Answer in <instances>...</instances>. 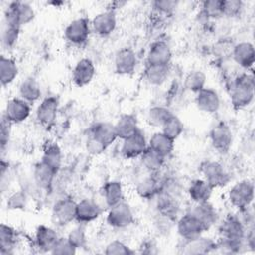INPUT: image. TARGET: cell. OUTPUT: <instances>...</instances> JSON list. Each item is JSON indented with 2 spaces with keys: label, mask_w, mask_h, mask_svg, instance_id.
<instances>
[{
  "label": "cell",
  "mask_w": 255,
  "mask_h": 255,
  "mask_svg": "<svg viewBox=\"0 0 255 255\" xmlns=\"http://www.w3.org/2000/svg\"><path fill=\"white\" fill-rule=\"evenodd\" d=\"M254 87V77L252 74H241L232 81L229 88V95L234 109H244L253 102Z\"/></svg>",
  "instance_id": "obj_1"
},
{
  "label": "cell",
  "mask_w": 255,
  "mask_h": 255,
  "mask_svg": "<svg viewBox=\"0 0 255 255\" xmlns=\"http://www.w3.org/2000/svg\"><path fill=\"white\" fill-rule=\"evenodd\" d=\"M199 170L203 179L214 189L227 185L230 181V175L224 166L215 160H205L200 164Z\"/></svg>",
  "instance_id": "obj_2"
},
{
  "label": "cell",
  "mask_w": 255,
  "mask_h": 255,
  "mask_svg": "<svg viewBox=\"0 0 255 255\" xmlns=\"http://www.w3.org/2000/svg\"><path fill=\"white\" fill-rule=\"evenodd\" d=\"M35 18L34 9L24 2H12L5 10V24L17 28L29 24Z\"/></svg>",
  "instance_id": "obj_3"
},
{
  "label": "cell",
  "mask_w": 255,
  "mask_h": 255,
  "mask_svg": "<svg viewBox=\"0 0 255 255\" xmlns=\"http://www.w3.org/2000/svg\"><path fill=\"white\" fill-rule=\"evenodd\" d=\"M254 198V184L249 179L236 182L228 191V200L232 206L241 210L251 205Z\"/></svg>",
  "instance_id": "obj_4"
},
{
  "label": "cell",
  "mask_w": 255,
  "mask_h": 255,
  "mask_svg": "<svg viewBox=\"0 0 255 255\" xmlns=\"http://www.w3.org/2000/svg\"><path fill=\"white\" fill-rule=\"evenodd\" d=\"M209 138L212 147L219 154H226L232 146V130L230 127L223 122L216 124L211 128L209 132Z\"/></svg>",
  "instance_id": "obj_5"
},
{
  "label": "cell",
  "mask_w": 255,
  "mask_h": 255,
  "mask_svg": "<svg viewBox=\"0 0 255 255\" xmlns=\"http://www.w3.org/2000/svg\"><path fill=\"white\" fill-rule=\"evenodd\" d=\"M219 237L244 242L247 233V228L240 220L238 215L228 214L219 225Z\"/></svg>",
  "instance_id": "obj_6"
},
{
  "label": "cell",
  "mask_w": 255,
  "mask_h": 255,
  "mask_svg": "<svg viewBox=\"0 0 255 255\" xmlns=\"http://www.w3.org/2000/svg\"><path fill=\"white\" fill-rule=\"evenodd\" d=\"M106 220L111 227L126 228L133 223L134 216L130 206L125 201H122L110 207Z\"/></svg>",
  "instance_id": "obj_7"
},
{
  "label": "cell",
  "mask_w": 255,
  "mask_h": 255,
  "mask_svg": "<svg viewBox=\"0 0 255 255\" xmlns=\"http://www.w3.org/2000/svg\"><path fill=\"white\" fill-rule=\"evenodd\" d=\"M178 235L182 240H191L203 234L207 229L205 226L191 213L187 212L178 218L176 222Z\"/></svg>",
  "instance_id": "obj_8"
},
{
  "label": "cell",
  "mask_w": 255,
  "mask_h": 255,
  "mask_svg": "<svg viewBox=\"0 0 255 255\" xmlns=\"http://www.w3.org/2000/svg\"><path fill=\"white\" fill-rule=\"evenodd\" d=\"M91 23L87 18L81 17L73 20L65 29L64 35L67 41L74 45L85 43L91 32Z\"/></svg>",
  "instance_id": "obj_9"
},
{
  "label": "cell",
  "mask_w": 255,
  "mask_h": 255,
  "mask_svg": "<svg viewBox=\"0 0 255 255\" xmlns=\"http://www.w3.org/2000/svg\"><path fill=\"white\" fill-rule=\"evenodd\" d=\"M147 140L144 133L138 129L135 133L123 140L121 152L128 159L139 157L147 148Z\"/></svg>",
  "instance_id": "obj_10"
},
{
  "label": "cell",
  "mask_w": 255,
  "mask_h": 255,
  "mask_svg": "<svg viewBox=\"0 0 255 255\" xmlns=\"http://www.w3.org/2000/svg\"><path fill=\"white\" fill-rule=\"evenodd\" d=\"M77 202L70 197L61 198L53 206L52 216L59 225H67L76 218Z\"/></svg>",
  "instance_id": "obj_11"
},
{
  "label": "cell",
  "mask_w": 255,
  "mask_h": 255,
  "mask_svg": "<svg viewBox=\"0 0 255 255\" xmlns=\"http://www.w3.org/2000/svg\"><path fill=\"white\" fill-rule=\"evenodd\" d=\"M31 114V107L22 98H12L7 102L4 116L12 124H20L26 121Z\"/></svg>",
  "instance_id": "obj_12"
},
{
  "label": "cell",
  "mask_w": 255,
  "mask_h": 255,
  "mask_svg": "<svg viewBox=\"0 0 255 255\" xmlns=\"http://www.w3.org/2000/svg\"><path fill=\"white\" fill-rule=\"evenodd\" d=\"M59 108V101L56 97L45 98L37 108L36 118L39 124L44 128H50L56 121Z\"/></svg>",
  "instance_id": "obj_13"
},
{
  "label": "cell",
  "mask_w": 255,
  "mask_h": 255,
  "mask_svg": "<svg viewBox=\"0 0 255 255\" xmlns=\"http://www.w3.org/2000/svg\"><path fill=\"white\" fill-rule=\"evenodd\" d=\"M117 27L116 13L111 10H106L97 14L91 21V29L95 34L101 37H106L112 34Z\"/></svg>",
  "instance_id": "obj_14"
},
{
  "label": "cell",
  "mask_w": 255,
  "mask_h": 255,
  "mask_svg": "<svg viewBox=\"0 0 255 255\" xmlns=\"http://www.w3.org/2000/svg\"><path fill=\"white\" fill-rule=\"evenodd\" d=\"M96 68L93 61L89 58H83L77 62L72 72L73 83L77 87H85L94 79Z\"/></svg>",
  "instance_id": "obj_15"
},
{
  "label": "cell",
  "mask_w": 255,
  "mask_h": 255,
  "mask_svg": "<svg viewBox=\"0 0 255 255\" xmlns=\"http://www.w3.org/2000/svg\"><path fill=\"white\" fill-rule=\"evenodd\" d=\"M102 212V207L96 201L89 198H84L77 202L75 220L81 224H87L97 220L101 216Z\"/></svg>",
  "instance_id": "obj_16"
},
{
  "label": "cell",
  "mask_w": 255,
  "mask_h": 255,
  "mask_svg": "<svg viewBox=\"0 0 255 255\" xmlns=\"http://www.w3.org/2000/svg\"><path fill=\"white\" fill-rule=\"evenodd\" d=\"M195 105L197 109L203 113L214 114L220 107L219 95L215 90L205 87L196 93Z\"/></svg>",
  "instance_id": "obj_17"
},
{
  "label": "cell",
  "mask_w": 255,
  "mask_h": 255,
  "mask_svg": "<svg viewBox=\"0 0 255 255\" xmlns=\"http://www.w3.org/2000/svg\"><path fill=\"white\" fill-rule=\"evenodd\" d=\"M115 71L120 75H130L137 65V58L130 48H123L115 56Z\"/></svg>",
  "instance_id": "obj_18"
},
{
  "label": "cell",
  "mask_w": 255,
  "mask_h": 255,
  "mask_svg": "<svg viewBox=\"0 0 255 255\" xmlns=\"http://www.w3.org/2000/svg\"><path fill=\"white\" fill-rule=\"evenodd\" d=\"M172 53L169 45L164 41L152 43L148 49L146 62L148 65H169Z\"/></svg>",
  "instance_id": "obj_19"
},
{
  "label": "cell",
  "mask_w": 255,
  "mask_h": 255,
  "mask_svg": "<svg viewBox=\"0 0 255 255\" xmlns=\"http://www.w3.org/2000/svg\"><path fill=\"white\" fill-rule=\"evenodd\" d=\"M234 62L243 69H249L255 62L254 46L250 42H240L233 46L231 52Z\"/></svg>",
  "instance_id": "obj_20"
},
{
  "label": "cell",
  "mask_w": 255,
  "mask_h": 255,
  "mask_svg": "<svg viewBox=\"0 0 255 255\" xmlns=\"http://www.w3.org/2000/svg\"><path fill=\"white\" fill-rule=\"evenodd\" d=\"M59 238L58 233L52 227L39 225L35 232V245L39 251L51 253Z\"/></svg>",
  "instance_id": "obj_21"
},
{
  "label": "cell",
  "mask_w": 255,
  "mask_h": 255,
  "mask_svg": "<svg viewBox=\"0 0 255 255\" xmlns=\"http://www.w3.org/2000/svg\"><path fill=\"white\" fill-rule=\"evenodd\" d=\"M214 247L215 241L202 234L191 240H183L180 248L184 254H206L212 253Z\"/></svg>",
  "instance_id": "obj_22"
},
{
  "label": "cell",
  "mask_w": 255,
  "mask_h": 255,
  "mask_svg": "<svg viewBox=\"0 0 255 255\" xmlns=\"http://www.w3.org/2000/svg\"><path fill=\"white\" fill-rule=\"evenodd\" d=\"M158 198L156 200V210L158 215L167 218L169 220H174L179 212V204L176 197L165 193H158Z\"/></svg>",
  "instance_id": "obj_23"
},
{
  "label": "cell",
  "mask_w": 255,
  "mask_h": 255,
  "mask_svg": "<svg viewBox=\"0 0 255 255\" xmlns=\"http://www.w3.org/2000/svg\"><path fill=\"white\" fill-rule=\"evenodd\" d=\"M114 125L117 132V136L122 140L129 137L139 129L137 119L134 115H131V114L122 115L118 119L117 123Z\"/></svg>",
  "instance_id": "obj_24"
},
{
  "label": "cell",
  "mask_w": 255,
  "mask_h": 255,
  "mask_svg": "<svg viewBox=\"0 0 255 255\" xmlns=\"http://www.w3.org/2000/svg\"><path fill=\"white\" fill-rule=\"evenodd\" d=\"M90 133L93 134L106 147H109L118 138L115 125L108 122H101L95 124L92 127Z\"/></svg>",
  "instance_id": "obj_25"
},
{
  "label": "cell",
  "mask_w": 255,
  "mask_h": 255,
  "mask_svg": "<svg viewBox=\"0 0 255 255\" xmlns=\"http://www.w3.org/2000/svg\"><path fill=\"white\" fill-rule=\"evenodd\" d=\"M189 212H191L205 226L206 229H209L217 221V211L209 201L195 203Z\"/></svg>",
  "instance_id": "obj_26"
},
{
  "label": "cell",
  "mask_w": 255,
  "mask_h": 255,
  "mask_svg": "<svg viewBox=\"0 0 255 255\" xmlns=\"http://www.w3.org/2000/svg\"><path fill=\"white\" fill-rule=\"evenodd\" d=\"M213 188L204 179H194L190 182L187 193L190 200L194 203L209 201Z\"/></svg>",
  "instance_id": "obj_27"
},
{
  "label": "cell",
  "mask_w": 255,
  "mask_h": 255,
  "mask_svg": "<svg viewBox=\"0 0 255 255\" xmlns=\"http://www.w3.org/2000/svg\"><path fill=\"white\" fill-rule=\"evenodd\" d=\"M174 141L175 140L165 135L162 131H157L150 136L147 145L159 155L166 157L172 152L174 148Z\"/></svg>",
  "instance_id": "obj_28"
},
{
  "label": "cell",
  "mask_w": 255,
  "mask_h": 255,
  "mask_svg": "<svg viewBox=\"0 0 255 255\" xmlns=\"http://www.w3.org/2000/svg\"><path fill=\"white\" fill-rule=\"evenodd\" d=\"M153 174L154 173H150V175L143 177L136 184L135 189L139 197L143 199H151L159 193L160 180Z\"/></svg>",
  "instance_id": "obj_29"
},
{
  "label": "cell",
  "mask_w": 255,
  "mask_h": 255,
  "mask_svg": "<svg viewBox=\"0 0 255 255\" xmlns=\"http://www.w3.org/2000/svg\"><path fill=\"white\" fill-rule=\"evenodd\" d=\"M102 193L105 202L109 207L115 206L118 203L124 201V191L120 181L111 180L106 182L103 186Z\"/></svg>",
  "instance_id": "obj_30"
},
{
  "label": "cell",
  "mask_w": 255,
  "mask_h": 255,
  "mask_svg": "<svg viewBox=\"0 0 255 255\" xmlns=\"http://www.w3.org/2000/svg\"><path fill=\"white\" fill-rule=\"evenodd\" d=\"M169 65H146L144 70L145 80L152 86H161L169 76Z\"/></svg>",
  "instance_id": "obj_31"
},
{
  "label": "cell",
  "mask_w": 255,
  "mask_h": 255,
  "mask_svg": "<svg viewBox=\"0 0 255 255\" xmlns=\"http://www.w3.org/2000/svg\"><path fill=\"white\" fill-rule=\"evenodd\" d=\"M34 180L35 183L42 189H49L53 183V180L57 174L53 168L44 162L40 161L34 168Z\"/></svg>",
  "instance_id": "obj_32"
},
{
  "label": "cell",
  "mask_w": 255,
  "mask_h": 255,
  "mask_svg": "<svg viewBox=\"0 0 255 255\" xmlns=\"http://www.w3.org/2000/svg\"><path fill=\"white\" fill-rule=\"evenodd\" d=\"M19 95L29 104L37 102L41 97V88L37 80L32 77L23 80L19 86Z\"/></svg>",
  "instance_id": "obj_33"
},
{
  "label": "cell",
  "mask_w": 255,
  "mask_h": 255,
  "mask_svg": "<svg viewBox=\"0 0 255 255\" xmlns=\"http://www.w3.org/2000/svg\"><path fill=\"white\" fill-rule=\"evenodd\" d=\"M17 243V233L16 230L7 225H0V254L8 255L13 253V249L15 248Z\"/></svg>",
  "instance_id": "obj_34"
},
{
  "label": "cell",
  "mask_w": 255,
  "mask_h": 255,
  "mask_svg": "<svg viewBox=\"0 0 255 255\" xmlns=\"http://www.w3.org/2000/svg\"><path fill=\"white\" fill-rule=\"evenodd\" d=\"M18 66L15 60L9 57L0 58V82L3 87L11 84L18 76Z\"/></svg>",
  "instance_id": "obj_35"
},
{
  "label": "cell",
  "mask_w": 255,
  "mask_h": 255,
  "mask_svg": "<svg viewBox=\"0 0 255 255\" xmlns=\"http://www.w3.org/2000/svg\"><path fill=\"white\" fill-rule=\"evenodd\" d=\"M142 166L150 173H157L164 164L165 157L159 155L148 146L145 151L139 156Z\"/></svg>",
  "instance_id": "obj_36"
},
{
  "label": "cell",
  "mask_w": 255,
  "mask_h": 255,
  "mask_svg": "<svg viewBox=\"0 0 255 255\" xmlns=\"http://www.w3.org/2000/svg\"><path fill=\"white\" fill-rule=\"evenodd\" d=\"M41 161L58 172L62 164V151L59 145L54 142L48 143L44 149Z\"/></svg>",
  "instance_id": "obj_37"
},
{
  "label": "cell",
  "mask_w": 255,
  "mask_h": 255,
  "mask_svg": "<svg viewBox=\"0 0 255 255\" xmlns=\"http://www.w3.org/2000/svg\"><path fill=\"white\" fill-rule=\"evenodd\" d=\"M206 84V75L200 70H192L190 71L183 80L184 88L192 93H198L203 88H205Z\"/></svg>",
  "instance_id": "obj_38"
},
{
  "label": "cell",
  "mask_w": 255,
  "mask_h": 255,
  "mask_svg": "<svg viewBox=\"0 0 255 255\" xmlns=\"http://www.w3.org/2000/svg\"><path fill=\"white\" fill-rule=\"evenodd\" d=\"M173 114L163 106L151 107L147 112V122L153 127L161 128Z\"/></svg>",
  "instance_id": "obj_39"
},
{
  "label": "cell",
  "mask_w": 255,
  "mask_h": 255,
  "mask_svg": "<svg viewBox=\"0 0 255 255\" xmlns=\"http://www.w3.org/2000/svg\"><path fill=\"white\" fill-rule=\"evenodd\" d=\"M161 128H162L161 131H162L165 135H167V136L170 137L171 139L175 140V139H177V138L181 135V133L183 132L184 125H183V123L181 122V120H180L178 117L172 115V116L165 122V124L161 127Z\"/></svg>",
  "instance_id": "obj_40"
},
{
  "label": "cell",
  "mask_w": 255,
  "mask_h": 255,
  "mask_svg": "<svg viewBox=\"0 0 255 255\" xmlns=\"http://www.w3.org/2000/svg\"><path fill=\"white\" fill-rule=\"evenodd\" d=\"M20 34V28L9 26L5 24V27L2 31L1 34V40H2V45L6 50L12 49L19 38Z\"/></svg>",
  "instance_id": "obj_41"
},
{
  "label": "cell",
  "mask_w": 255,
  "mask_h": 255,
  "mask_svg": "<svg viewBox=\"0 0 255 255\" xmlns=\"http://www.w3.org/2000/svg\"><path fill=\"white\" fill-rule=\"evenodd\" d=\"M104 253L107 255H130L133 254L134 251L124 242L120 240H113L107 244Z\"/></svg>",
  "instance_id": "obj_42"
},
{
  "label": "cell",
  "mask_w": 255,
  "mask_h": 255,
  "mask_svg": "<svg viewBox=\"0 0 255 255\" xmlns=\"http://www.w3.org/2000/svg\"><path fill=\"white\" fill-rule=\"evenodd\" d=\"M77 249L78 248L71 243L68 237H60L51 253L56 255H72L77 252Z\"/></svg>",
  "instance_id": "obj_43"
},
{
  "label": "cell",
  "mask_w": 255,
  "mask_h": 255,
  "mask_svg": "<svg viewBox=\"0 0 255 255\" xmlns=\"http://www.w3.org/2000/svg\"><path fill=\"white\" fill-rule=\"evenodd\" d=\"M202 13L206 18H219L222 16L221 0H209L202 3Z\"/></svg>",
  "instance_id": "obj_44"
},
{
  "label": "cell",
  "mask_w": 255,
  "mask_h": 255,
  "mask_svg": "<svg viewBox=\"0 0 255 255\" xmlns=\"http://www.w3.org/2000/svg\"><path fill=\"white\" fill-rule=\"evenodd\" d=\"M67 237L71 241V243L74 246H76L77 248L84 247L87 243V235H86V231H85V228H84L83 224L73 228L69 232Z\"/></svg>",
  "instance_id": "obj_45"
},
{
  "label": "cell",
  "mask_w": 255,
  "mask_h": 255,
  "mask_svg": "<svg viewBox=\"0 0 255 255\" xmlns=\"http://www.w3.org/2000/svg\"><path fill=\"white\" fill-rule=\"evenodd\" d=\"M222 16H237L243 8V3L239 0H221Z\"/></svg>",
  "instance_id": "obj_46"
},
{
  "label": "cell",
  "mask_w": 255,
  "mask_h": 255,
  "mask_svg": "<svg viewBox=\"0 0 255 255\" xmlns=\"http://www.w3.org/2000/svg\"><path fill=\"white\" fill-rule=\"evenodd\" d=\"M26 203H27V197H26V194L22 191L14 192L7 199V207L13 210L23 209L26 206Z\"/></svg>",
  "instance_id": "obj_47"
},
{
  "label": "cell",
  "mask_w": 255,
  "mask_h": 255,
  "mask_svg": "<svg viewBox=\"0 0 255 255\" xmlns=\"http://www.w3.org/2000/svg\"><path fill=\"white\" fill-rule=\"evenodd\" d=\"M86 149L92 155H99L103 153L107 147L101 143L93 134L89 133V136L86 140Z\"/></svg>",
  "instance_id": "obj_48"
},
{
  "label": "cell",
  "mask_w": 255,
  "mask_h": 255,
  "mask_svg": "<svg viewBox=\"0 0 255 255\" xmlns=\"http://www.w3.org/2000/svg\"><path fill=\"white\" fill-rule=\"evenodd\" d=\"M152 6L156 12L163 14V15H168V14L172 13V11L176 8L177 2L169 1V0L154 1V2H152Z\"/></svg>",
  "instance_id": "obj_49"
},
{
  "label": "cell",
  "mask_w": 255,
  "mask_h": 255,
  "mask_svg": "<svg viewBox=\"0 0 255 255\" xmlns=\"http://www.w3.org/2000/svg\"><path fill=\"white\" fill-rule=\"evenodd\" d=\"M11 125L12 123H10L7 118L3 115L2 117V121H1V132H0V142H1V148L3 149L6 144L9 141V137H10V133H11Z\"/></svg>",
  "instance_id": "obj_50"
}]
</instances>
